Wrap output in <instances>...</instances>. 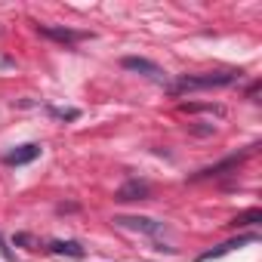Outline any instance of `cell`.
<instances>
[{
	"label": "cell",
	"instance_id": "3",
	"mask_svg": "<svg viewBox=\"0 0 262 262\" xmlns=\"http://www.w3.org/2000/svg\"><path fill=\"white\" fill-rule=\"evenodd\" d=\"M120 65H123L126 71H133V74H142V77H148V80L167 83V74H164V68H161V65H155L151 59H139V56H126V59H120Z\"/></svg>",
	"mask_w": 262,
	"mask_h": 262
},
{
	"label": "cell",
	"instance_id": "2",
	"mask_svg": "<svg viewBox=\"0 0 262 262\" xmlns=\"http://www.w3.org/2000/svg\"><path fill=\"white\" fill-rule=\"evenodd\" d=\"M37 34L40 37H50L56 43H65V47H74V43L93 37L90 31H74V28H62V25H37Z\"/></svg>",
	"mask_w": 262,
	"mask_h": 262
},
{
	"label": "cell",
	"instance_id": "9",
	"mask_svg": "<svg viewBox=\"0 0 262 262\" xmlns=\"http://www.w3.org/2000/svg\"><path fill=\"white\" fill-rule=\"evenodd\" d=\"M50 250H53V253H59V256H74V259H80V256H83V247H80L77 241H53V244H50Z\"/></svg>",
	"mask_w": 262,
	"mask_h": 262
},
{
	"label": "cell",
	"instance_id": "12",
	"mask_svg": "<svg viewBox=\"0 0 262 262\" xmlns=\"http://www.w3.org/2000/svg\"><path fill=\"white\" fill-rule=\"evenodd\" d=\"M182 111H213V114H225V108H219V105H182Z\"/></svg>",
	"mask_w": 262,
	"mask_h": 262
},
{
	"label": "cell",
	"instance_id": "7",
	"mask_svg": "<svg viewBox=\"0 0 262 262\" xmlns=\"http://www.w3.org/2000/svg\"><path fill=\"white\" fill-rule=\"evenodd\" d=\"M37 158H40V145H37V142H28V145H19V148L7 151V155H4V164H7V167H25V164L37 161Z\"/></svg>",
	"mask_w": 262,
	"mask_h": 262
},
{
	"label": "cell",
	"instance_id": "5",
	"mask_svg": "<svg viewBox=\"0 0 262 262\" xmlns=\"http://www.w3.org/2000/svg\"><path fill=\"white\" fill-rule=\"evenodd\" d=\"M256 241H259V234H256V231H253V234H237V237H231V241L219 244L216 250H207V253H201V256H198V262L219 259V256H225V253H231V250H241V247H247V244H256Z\"/></svg>",
	"mask_w": 262,
	"mask_h": 262
},
{
	"label": "cell",
	"instance_id": "11",
	"mask_svg": "<svg viewBox=\"0 0 262 262\" xmlns=\"http://www.w3.org/2000/svg\"><path fill=\"white\" fill-rule=\"evenodd\" d=\"M50 114L59 117V120H77V117H80L77 108H50Z\"/></svg>",
	"mask_w": 262,
	"mask_h": 262
},
{
	"label": "cell",
	"instance_id": "13",
	"mask_svg": "<svg viewBox=\"0 0 262 262\" xmlns=\"http://www.w3.org/2000/svg\"><path fill=\"white\" fill-rule=\"evenodd\" d=\"M0 253H4V256H10V247L4 244V237H0Z\"/></svg>",
	"mask_w": 262,
	"mask_h": 262
},
{
	"label": "cell",
	"instance_id": "6",
	"mask_svg": "<svg viewBox=\"0 0 262 262\" xmlns=\"http://www.w3.org/2000/svg\"><path fill=\"white\" fill-rule=\"evenodd\" d=\"M253 148H256V145H250V148H244L241 155H231V158H225V161H219V164H213V167H204V170L194 173L191 179H210V176H219V173H225V170H234L241 161H247V158L253 155Z\"/></svg>",
	"mask_w": 262,
	"mask_h": 262
},
{
	"label": "cell",
	"instance_id": "1",
	"mask_svg": "<svg viewBox=\"0 0 262 262\" xmlns=\"http://www.w3.org/2000/svg\"><path fill=\"white\" fill-rule=\"evenodd\" d=\"M237 80L234 71H213V74H182L176 77L167 90L173 96H182V93H194V90H213V86H231Z\"/></svg>",
	"mask_w": 262,
	"mask_h": 262
},
{
	"label": "cell",
	"instance_id": "4",
	"mask_svg": "<svg viewBox=\"0 0 262 262\" xmlns=\"http://www.w3.org/2000/svg\"><path fill=\"white\" fill-rule=\"evenodd\" d=\"M114 225L139 231V234H161L164 231V222L161 219H148V216H114Z\"/></svg>",
	"mask_w": 262,
	"mask_h": 262
},
{
	"label": "cell",
	"instance_id": "10",
	"mask_svg": "<svg viewBox=\"0 0 262 262\" xmlns=\"http://www.w3.org/2000/svg\"><path fill=\"white\" fill-rule=\"evenodd\" d=\"M256 222H262V210H247V213H241V216H234L228 225H234V228H247V225H256Z\"/></svg>",
	"mask_w": 262,
	"mask_h": 262
},
{
	"label": "cell",
	"instance_id": "8",
	"mask_svg": "<svg viewBox=\"0 0 262 262\" xmlns=\"http://www.w3.org/2000/svg\"><path fill=\"white\" fill-rule=\"evenodd\" d=\"M148 194H151V185H148L145 179H129V182H123V185L117 188L114 198L126 204V201H145Z\"/></svg>",
	"mask_w": 262,
	"mask_h": 262
}]
</instances>
